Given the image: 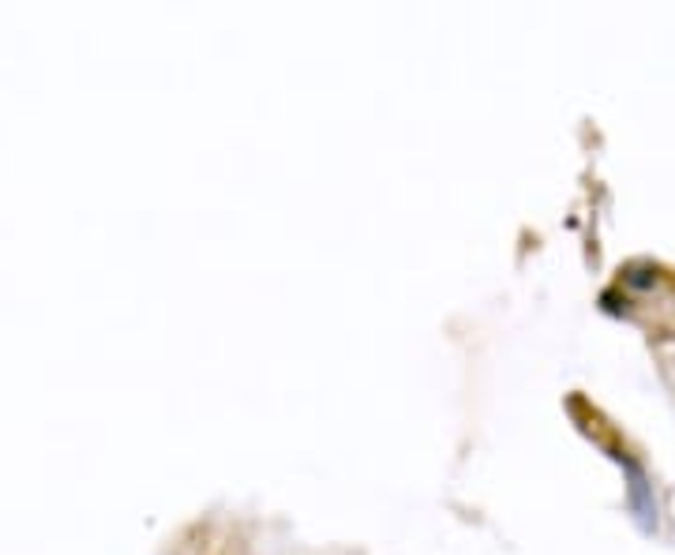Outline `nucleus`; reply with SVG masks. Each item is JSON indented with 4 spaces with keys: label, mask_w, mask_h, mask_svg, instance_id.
<instances>
[{
    "label": "nucleus",
    "mask_w": 675,
    "mask_h": 555,
    "mask_svg": "<svg viewBox=\"0 0 675 555\" xmlns=\"http://www.w3.org/2000/svg\"><path fill=\"white\" fill-rule=\"evenodd\" d=\"M619 462H624L627 477H630V507H635L638 522H642V530H653L656 525V499H653V484L645 477V470L638 462H630L627 454H619Z\"/></svg>",
    "instance_id": "1"
}]
</instances>
